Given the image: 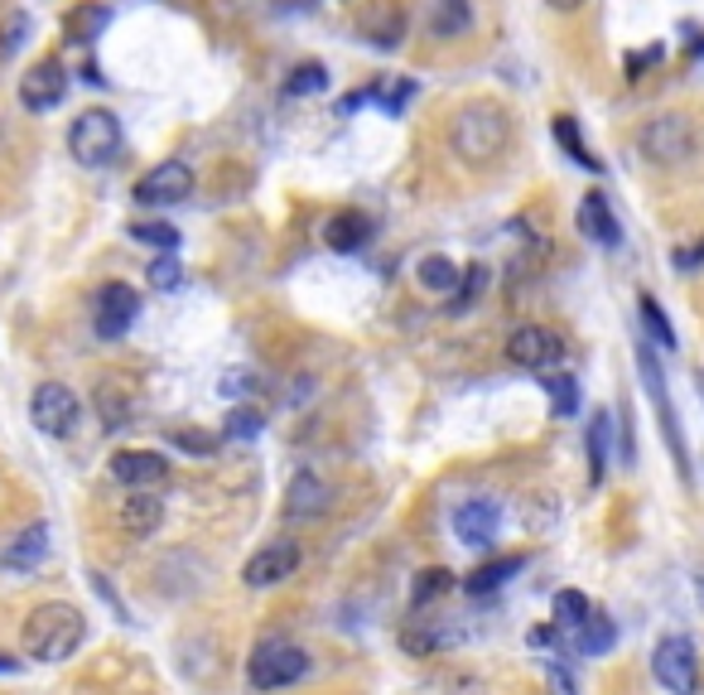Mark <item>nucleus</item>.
<instances>
[{
  "mask_svg": "<svg viewBox=\"0 0 704 695\" xmlns=\"http://www.w3.org/2000/svg\"><path fill=\"white\" fill-rule=\"evenodd\" d=\"M511 140V121L497 101H468V107L453 111L449 121V150L463 159V165L488 169L497 165V155L507 150Z\"/></svg>",
  "mask_w": 704,
  "mask_h": 695,
  "instance_id": "obj_1",
  "label": "nucleus"
},
{
  "mask_svg": "<svg viewBox=\"0 0 704 695\" xmlns=\"http://www.w3.org/2000/svg\"><path fill=\"white\" fill-rule=\"evenodd\" d=\"M82 637H87L82 614L72 604L53 599V604H39L35 614L25 618L20 647H25V657H35V662H68L72 652L82 647Z\"/></svg>",
  "mask_w": 704,
  "mask_h": 695,
  "instance_id": "obj_2",
  "label": "nucleus"
},
{
  "mask_svg": "<svg viewBox=\"0 0 704 695\" xmlns=\"http://www.w3.org/2000/svg\"><path fill=\"white\" fill-rule=\"evenodd\" d=\"M68 150L82 169H107L121 155V121L107 107H87L82 116H72L68 126Z\"/></svg>",
  "mask_w": 704,
  "mask_h": 695,
  "instance_id": "obj_3",
  "label": "nucleus"
},
{
  "mask_svg": "<svg viewBox=\"0 0 704 695\" xmlns=\"http://www.w3.org/2000/svg\"><path fill=\"white\" fill-rule=\"evenodd\" d=\"M304 672H310V652L300 643H290V637H266L246 657V681L256 691H285L295 681H304Z\"/></svg>",
  "mask_w": 704,
  "mask_h": 695,
  "instance_id": "obj_4",
  "label": "nucleus"
},
{
  "mask_svg": "<svg viewBox=\"0 0 704 695\" xmlns=\"http://www.w3.org/2000/svg\"><path fill=\"white\" fill-rule=\"evenodd\" d=\"M637 150L647 155L652 165L676 169V165H685V159L695 155V126L685 121L681 111H662V116H652V121L637 130Z\"/></svg>",
  "mask_w": 704,
  "mask_h": 695,
  "instance_id": "obj_5",
  "label": "nucleus"
},
{
  "mask_svg": "<svg viewBox=\"0 0 704 695\" xmlns=\"http://www.w3.org/2000/svg\"><path fill=\"white\" fill-rule=\"evenodd\" d=\"M637 372H642V386L662 415V430H666V444H671V459H676L681 478L691 483V454H685V440H681V420H676V405H671V391H666V376H662V362H656V348L652 343H637Z\"/></svg>",
  "mask_w": 704,
  "mask_h": 695,
  "instance_id": "obj_6",
  "label": "nucleus"
},
{
  "mask_svg": "<svg viewBox=\"0 0 704 695\" xmlns=\"http://www.w3.org/2000/svg\"><path fill=\"white\" fill-rule=\"evenodd\" d=\"M82 415V401L78 391L63 386V382H43L35 386V397H29V420H35L39 434H49V440H68L72 425H78Z\"/></svg>",
  "mask_w": 704,
  "mask_h": 695,
  "instance_id": "obj_7",
  "label": "nucleus"
},
{
  "mask_svg": "<svg viewBox=\"0 0 704 695\" xmlns=\"http://www.w3.org/2000/svg\"><path fill=\"white\" fill-rule=\"evenodd\" d=\"M652 672L656 681L671 691V695H695L700 686V657H695V643L685 633H666L652 652Z\"/></svg>",
  "mask_w": 704,
  "mask_h": 695,
  "instance_id": "obj_8",
  "label": "nucleus"
},
{
  "mask_svg": "<svg viewBox=\"0 0 704 695\" xmlns=\"http://www.w3.org/2000/svg\"><path fill=\"white\" fill-rule=\"evenodd\" d=\"M136 314H140V290L136 285H126V281H107L97 290V310H92V329H97V339H126L130 324H136Z\"/></svg>",
  "mask_w": 704,
  "mask_h": 695,
  "instance_id": "obj_9",
  "label": "nucleus"
},
{
  "mask_svg": "<svg viewBox=\"0 0 704 695\" xmlns=\"http://www.w3.org/2000/svg\"><path fill=\"white\" fill-rule=\"evenodd\" d=\"M560 358H565V339H560L555 329H546V324H521V329H511L507 362H517V368H526V372H550Z\"/></svg>",
  "mask_w": 704,
  "mask_h": 695,
  "instance_id": "obj_10",
  "label": "nucleus"
},
{
  "mask_svg": "<svg viewBox=\"0 0 704 695\" xmlns=\"http://www.w3.org/2000/svg\"><path fill=\"white\" fill-rule=\"evenodd\" d=\"M188 194H194V169H188L184 159H159L155 169H145L136 179L140 208H169V203H179Z\"/></svg>",
  "mask_w": 704,
  "mask_h": 695,
  "instance_id": "obj_11",
  "label": "nucleus"
},
{
  "mask_svg": "<svg viewBox=\"0 0 704 695\" xmlns=\"http://www.w3.org/2000/svg\"><path fill=\"white\" fill-rule=\"evenodd\" d=\"M295 570H300V546L295 541H271L246 560L242 579H246V589H275V585H285Z\"/></svg>",
  "mask_w": 704,
  "mask_h": 695,
  "instance_id": "obj_12",
  "label": "nucleus"
},
{
  "mask_svg": "<svg viewBox=\"0 0 704 695\" xmlns=\"http://www.w3.org/2000/svg\"><path fill=\"white\" fill-rule=\"evenodd\" d=\"M63 97H68V72L58 58H39V63L20 78V107L25 111H53Z\"/></svg>",
  "mask_w": 704,
  "mask_h": 695,
  "instance_id": "obj_13",
  "label": "nucleus"
},
{
  "mask_svg": "<svg viewBox=\"0 0 704 695\" xmlns=\"http://www.w3.org/2000/svg\"><path fill=\"white\" fill-rule=\"evenodd\" d=\"M329 502H333L329 478L314 473V469H300L285 488V521H314V517L329 512Z\"/></svg>",
  "mask_w": 704,
  "mask_h": 695,
  "instance_id": "obj_14",
  "label": "nucleus"
},
{
  "mask_svg": "<svg viewBox=\"0 0 704 695\" xmlns=\"http://www.w3.org/2000/svg\"><path fill=\"white\" fill-rule=\"evenodd\" d=\"M358 29L372 49H401L405 43V10L395 0H366L358 10Z\"/></svg>",
  "mask_w": 704,
  "mask_h": 695,
  "instance_id": "obj_15",
  "label": "nucleus"
},
{
  "mask_svg": "<svg viewBox=\"0 0 704 695\" xmlns=\"http://www.w3.org/2000/svg\"><path fill=\"white\" fill-rule=\"evenodd\" d=\"M111 478L136 492H150L169 478V459L155 449H121V454H111Z\"/></svg>",
  "mask_w": 704,
  "mask_h": 695,
  "instance_id": "obj_16",
  "label": "nucleus"
},
{
  "mask_svg": "<svg viewBox=\"0 0 704 695\" xmlns=\"http://www.w3.org/2000/svg\"><path fill=\"white\" fill-rule=\"evenodd\" d=\"M497 527H502V507L492 498H473V502H459V512H453V536H459L463 546H488Z\"/></svg>",
  "mask_w": 704,
  "mask_h": 695,
  "instance_id": "obj_17",
  "label": "nucleus"
},
{
  "mask_svg": "<svg viewBox=\"0 0 704 695\" xmlns=\"http://www.w3.org/2000/svg\"><path fill=\"white\" fill-rule=\"evenodd\" d=\"M43 556H49V527L43 521H35V527H25L14 541H6V550H0V570L6 575H29L39 570Z\"/></svg>",
  "mask_w": 704,
  "mask_h": 695,
  "instance_id": "obj_18",
  "label": "nucleus"
},
{
  "mask_svg": "<svg viewBox=\"0 0 704 695\" xmlns=\"http://www.w3.org/2000/svg\"><path fill=\"white\" fill-rule=\"evenodd\" d=\"M579 232L594 246H608V252L623 242V227H618V217H613L604 194H584V203H579Z\"/></svg>",
  "mask_w": 704,
  "mask_h": 695,
  "instance_id": "obj_19",
  "label": "nucleus"
},
{
  "mask_svg": "<svg viewBox=\"0 0 704 695\" xmlns=\"http://www.w3.org/2000/svg\"><path fill=\"white\" fill-rule=\"evenodd\" d=\"M116 521H121L126 536L145 541V536H155L159 521H165V502L150 498V492H130V498L121 502V512H116Z\"/></svg>",
  "mask_w": 704,
  "mask_h": 695,
  "instance_id": "obj_20",
  "label": "nucleus"
},
{
  "mask_svg": "<svg viewBox=\"0 0 704 695\" xmlns=\"http://www.w3.org/2000/svg\"><path fill=\"white\" fill-rule=\"evenodd\" d=\"M424 20L434 39H459L473 25V0H424Z\"/></svg>",
  "mask_w": 704,
  "mask_h": 695,
  "instance_id": "obj_21",
  "label": "nucleus"
},
{
  "mask_svg": "<svg viewBox=\"0 0 704 695\" xmlns=\"http://www.w3.org/2000/svg\"><path fill=\"white\" fill-rule=\"evenodd\" d=\"M608 434H613V411L608 405H598L589 415V425H584V454H589V483L598 488L608 473Z\"/></svg>",
  "mask_w": 704,
  "mask_h": 695,
  "instance_id": "obj_22",
  "label": "nucleus"
},
{
  "mask_svg": "<svg viewBox=\"0 0 704 695\" xmlns=\"http://www.w3.org/2000/svg\"><path fill=\"white\" fill-rule=\"evenodd\" d=\"M324 242L333 246V252H362L366 242H372V217L366 213H339V217H329V227H324Z\"/></svg>",
  "mask_w": 704,
  "mask_h": 695,
  "instance_id": "obj_23",
  "label": "nucleus"
},
{
  "mask_svg": "<svg viewBox=\"0 0 704 695\" xmlns=\"http://www.w3.org/2000/svg\"><path fill=\"white\" fill-rule=\"evenodd\" d=\"M517 570H526V556H502V560H488V565H478L473 575L463 579V589L473 594V599H488V594H497L507 585Z\"/></svg>",
  "mask_w": 704,
  "mask_h": 695,
  "instance_id": "obj_24",
  "label": "nucleus"
},
{
  "mask_svg": "<svg viewBox=\"0 0 704 695\" xmlns=\"http://www.w3.org/2000/svg\"><path fill=\"white\" fill-rule=\"evenodd\" d=\"M579 637H575V652L579 657H604V652L618 643V628H613V618H604V614H589L584 618V628H575Z\"/></svg>",
  "mask_w": 704,
  "mask_h": 695,
  "instance_id": "obj_25",
  "label": "nucleus"
},
{
  "mask_svg": "<svg viewBox=\"0 0 704 695\" xmlns=\"http://www.w3.org/2000/svg\"><path fill=\"white\" fill-rule=\"evenodd\" d=\"M459 266H453L449 256H424L420 261V271H415V281L430 290V295H449V290H459Z\"/></svg>",
  "mask_w": 704,
  "mask_h": 695,
  "instance_id": "obj_26",
  "label": "nucleus"
},
{
  "mask_svg": "<svg viewBox=\"0 0 704 695\" xmlns=\"http://www.w3.org/2000/svg\"><path fill=\"white\" fill-rule=\"evenodd\" d=\"M637 310H642V324H647L652 343H662V353H676V329H671V319H666L662 304H656V295H647V290H642V295H637Z\"/></svg>",
  "mask_w": 704,
  "mask_h": 695,
  "instance_id": "obj_27",
  "label": "nucleus"
},
{
  "mask_svg": "<svg viewBox=\"0 0 704 695\" xmlns=\"http://www.w3.org/2000/svg\"><path fill=\"white\" fill-rule=\"evenodd\" d=\"M449 589H453V575L444 570V565H434V570H420V575H415V585H410V608H415V614H420L424 604L444 599Z\"/></svg>",
  "mask_w": 704,
  "mask_h": 695,
  "instance_id": "obj_28",
  "label": "nucleus"
},
{
  "mask_svg": "<svg viewBox=\"0 0 704 695\" xmlns=\"http://www.w3.org/2000/svg\"><path fill=\"white\" fill-rule=\"evenodd\" d=\"M594 614V604L579 589H560L555 594V628H584V618Z\"/></svg>",
  "mask_w": 704,
  "mask_h": 695,
  "instance_id": "obj_29",
  "label": "nucleus"
},
{
  "mask_svg": "<svg viewBox=\"0 0 704 695\" xmlns=\"http://www.w3.org/2000/svg\"><path fill=\"white\" fill-rule=\"evenodd\" d=\"M546 391H550V405L555 415H575L579 411V382L565 372H546Z\"/></svg>",
  "mask_w": 704,
  "mask_h": 695,
  "instance_id": "obj_30",
  "label": "nucleus"
},
{
  "mask_svg": "<svg viewBox=\"0 0 704 695\" xmlns=\"http://www.w3.org/2000/svg\"><path fill=\"white\" fill-rule=\"evenodd\" d=\"M261 430H266V415L256 411V405H232L227 415V440H261Z\"/></svg>",
  "mask_w": 704,
  "mask_h": 695,
  "instance_id": "obj_31",
  "label": "nucleus"
},
{
  "mask_svg": "<svg viewBox=\"0 0 704 695\" xmlns=\"http://www.w3.org/2000/svg\"><path fill=\"white\" fill-rule=\"evenodd\" d=\"M555 140L565 145V150H569V159H575V165L594 169V174L604 169V165H598V155H589V145L579 140V130H575V121H569V116H560V121H555Z\"/></svg>",
  "mask_w": 704,
  "mask_h": 695,
  "instance_id": "obj_32",
  "label": "nucleus"
},
{
  "mask_svg": "<svg viewBox=\"0 0 704 695\" xmlns=\"http://www.w3.org/2000/svg\"><path fill=\"white\" fill-rule=\"evenodd\" d=\"M324 87H329V68L324 63H300L295 72H290L285 92L290 97H310V92H324Z\"/></svg>",
  "mask_w": 704,
  "mask_h": 695,
  "instance_id": "obj_33",
  "label": "nucleus"
},
{
  "mask_svg": "<svg viewBox=\"0 0 704 695\" xmlns=\"http://www.w3.org/2000/svg\"><path fill=\"white\" fill-rule=\"evenodd\" d=\"M482 285H488V266H468V275H459V295L449 300V314L473 310L478 295H482Z\"/></svg>",
  "mask_w": 704,
  "mask_h": 695,
  "instance_id": "obj_34",
  "label": "nucleus"
},
{
  "mask_svg": "<svg viewBox=\"0 0 704 695\" xmlns=\"http://www.w3.org/2000/svg\"><path fill=\"white\" fill-rule=\"evenodd\" d=\"M130 237L145 242V246H159V252H174V246H179V227H169V223H136V227H130Z\"/></svg>",
  "mask_w": 704,
  "mask_h": 695,
  "instance_id": "obj_35",
  "label": "nucleus"
},
{
  "mask_svg": "<svg viewBox=\"0 0 704 695\" xmlns=\"http://www.w3.org/2000/svg\"><path fill=\"white\" fill-rule=\"evenodd\" d=\"M150 285H155V290H179V285H184V266L174 261V252H159V256L150 261Z\"/></svg>",
  "mask_w": 704,
  "mask_h": 695,
  "instance_id": "obj_36",
  "label": "nucleus"
},
{
  "mask_svg": "<svg viewBox=\"0 0 704 695\" xmlns=\"http://www.w3.org/2000/svg\"><path fill=\"white\" fill-rule=\"evenodd\" d=\"M97 405H101V415H107L111 430H121L126 420H130V405H126V401L116 405V386H97Z\"/></svg>",
  "mask_w": 704,
  "mask_h": 695,
  "instance_id": "obj_37",
  "label": "nucleus"
},
{
  "mask_svg": "<svg viewBox=\"0 0 704 695\" xmlns=\"http://www.w3.org/2000/svg\"><path fill=\"white\" fill-rule=\"evenodd\" d=\"M25 29H29L25 14H10V25L0 29V58H10L14 49H20V43H25Z\"/></svg>",
  "mask_w": 704,
  "mask_h": 695,
  "instance_id": "obj_38",
  "label": "nucleus"
},
{
  "mask_svg": "<svg viewBox=\"0 0 704 695\" xmlns=\"http://www.w3.org/2000/svg\"><path fill=\"white\" fill-rule=\"evenodd\" d=\"M546 681H550V691L555 695H579V686H575V676L560 666V657H546Z\"/></svg>",
  "mask_w": 704,
  "mask_h": 695,
  "instance_id": "obj_39",
  "label": "nucleus"
},
{
  "mask_svg": "<svg viewBox=\"0 0 704 695\" xmlns=\"http://www.w3.org/2000/svg\"><path fill=\"white\" fill-rule=\"evenodd\" d=\"M101 25H107V10H92V14H87V20H82V14H72V29H78V43H82V39H92V29H101Z\"/></svg>",
  "mask_w": 704,
  "mask_h": 695,
  "instance_id": "obj_40",
  "label": "nucleus"
},
{
  "mask_svg": "<svg viewBox=\"0 0 704 695\" xmlns=\"http://www.w3.org/2000/svg\"><path fill=\"white\" fill-rule=\"evenodd\" d=\"M252 391V372H227L223 376V397H246Z\"/></svg>",
  "mask_w": 704,
  "mask_h": 695,
  "instance_id": "obj_41",
  "label": "nucleus"
},
{
  "mask_svg": "<svg viewBox=\"0 0 704 695\" xmlns=\"http://www.w3.org/2000/svg\"><path fill=\"white\" fill-rule=\"evenodd\" d=\"M700 261H704V242L700 246H681V252H676V271H695Z\"/></svg>",
  "mask_w": 704,
  "mask_h": 695,
  "instance_id": "obj_42",
  "label": "nucleus"
},
{
  "mask_svg": "<svg viewBox=\"0 0 704 695\" xmlns=\"http://www.w3.org/2000/svg\"><path fill=\"white\" fill-rule=\"evenodd\" d=\"M531 647H560V628H531Z\"/></svg>",
  "mask_w": 704,
  "mask_h": 695,
  "instance_id": "obj_43",
  "label": "nucleus"
},
{
  "mask_svg": "<svg viewBox=\"0 0 704 695\" xmlns=\"http://www.w3.org/2000/svg\"><path fill=\"white\" fill-rule=\"evenodd\" d=\"M546 6H550V10H560V14H569V10H579L584 0H546Z\"/></svg>",
  "mask_w": 704,
  "mask_h": 695,
  "instance_id": "obj_44",
  "label": "nucleus"
},
{
  "mask_svg": "<svg viewBox=\"0 0 704 695\" xmlns=\"http://www.w3.org/2000/svg\"><path fill=\"white\" fill-rule=\"evenodd\" d=\"M14 672H20V662H14V657H0V676H14Z\"/></svg>",
  "mask_w": 704,
  "mask_h": 695,
  "instance_id": "obj_45",
  "label": "nucleus"
},
{
  "mask_svg": "<svg viewBox=\"0 0 704 695\" xmlns=\"http://www.w3.org/2000/svg\"><path fill=\"white\" fill-rule=\"evenodd\" d=\"M695 382H700V391H704V372H695Z\"/></svg>",
  "mask_w": 704,
  "mask_h": 695,
  "instance_id": "obj_46",
  "label": "nucleus"
}]
</instances>
